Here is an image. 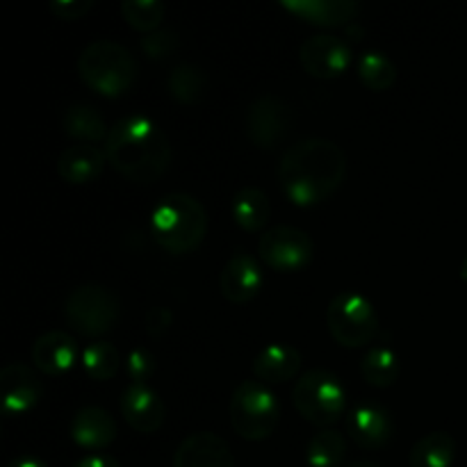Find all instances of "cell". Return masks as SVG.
<instances>
[{"label":"cell","instance_id":"6da1fadb","mask_svg":"<svg viewBox=\"0 0 467 467\" xmlns=\"http://www.w3.org/2000/svg\"><path fill=\"white\" fill-rule=\"evenodd\" d=\"M347 176V155L336 141L308 137L283 153L278 182L287 199L310 208L336 194Z\"/></svg>","mask_w":467,"mask_h":467},{"label":"cell","instance_id":"7a4b0ae2","mask_svg":"<svg viewBox=\"0 0 467 467\" xmlns=\"http://www.w3.org/2000/svg\"><path fill=\"white\" fill-rule=\"evenodd\" d=\"M105 155L123 178L150 185L167 173L171 164V144L155 119L135 112L112 123L105 140Z\"/></svg>","mask_w":467,"mask_h":467},{"label":"cell","instance_id":"3957f363","mask_svg":"<svg viewBox=\"0 0 467 467\" xmlns=\"http://www.w3.org/2000/svg\"><path fill=\"white\" fill-rule=\"evenodd\" d=\"M208 233V213L203 203L185 192L162 196L150 210V235L173 255L199 249Z\"/></svg>","mask_w":467,"mask_h":467},{"label":"cell","instance_id":"277c9868","mask_svg":"<svg viewBox=\"0 0 467 467\" xmlns=\"http://www.w3.org/2000/svg\"><path fill=\"white\" fill-rule=\"evenodd\" d=\"M137 62L130 50L112 39H96L82 48L78 57V73L99 94L121 96L137 78Z\"/></svg>","mask_w":467,"mask_h":467},{"label":"cell","instance_id":"5b68a950","mask_svg":"<svg viewBox=\"0 0 467 467\" xmlns=\"http://www.w3.org/2000/svg\"><path fill=\"white\" fill-rule=\"evenodd\" d=\"M292 401L301 418L322 431V429H333V424L345 418L349 397L336 374L315 368L301 374L299 381L295 383Z\"/></svg>","mask_w":467,"mask_h":467},{"label":"cell","instance_id":"8992f818","mask_svg":"<svg viewBox=\"0 0 467 467\" xmlns=\"http://www.w3.org/2000/svg\"><path fill=\"white\" fill-rule=\"evenodd\" d=\"M231 424L235 433L244 441H267L281 420V401L263 381H242L233 390Z\"/></svg>","mask_w":467,"mask_h":467},{"label":"cell","instance_id":"52a82bcc","mask_svg":"<svg viewBox=\"0 0 467 467\" xmlns=\"http://www.w3.org/2000/svg\"><path fill=\"white\" fill-rule=\"evenodd\" d=\"M327 327L337 345L347 349H358V347H368L379 336L381 322L368 296L356 290H347L333 296L328 304Z\"/></svg>","mask_w":467,"mask_h":467},{"label":"cell","instance_id":"ba28073f","mask_svg":"<svg viewBox=\"0 0 467 467\" xmlns=\"http://www.w3.org/2000/svg\"><path fill=\"white\" fill-rule=\"evenodd\" d=\"M121 315V304L112 290L96 283L76 287L64 301V317L76 333L100 337L112 331Z\"/></svg>","mask_w":467,"mask_h":467},{"label":"cell","instance_id":"9c48e42d","mask_svg":"<svg viewBox=\"0 0 467 467\" xmlns=\"http://www.w3.org/2000/svg\"><path fill=\"white\" fill-rule=\"evenodd\" d=\"M313 237L296 226H274L260 237L258 255L276 272H299L313 260Z\"/></svg>","mask_w":467,"mask_h":467},{"label":"cell","instance_id":"30bf717a","mask_svg":"<svg viewBox=\"0 0 467 467\" xmlns=\"http://www.w3.org/2000/svg\"><path fill=\"white\" fill-rule=\"evenodd\" d=\"M292 109L281 96L263 94L249 105L244 119V128L249 140L260 149H272L292 126Z\"/></svg>","mask_w":467,"mask_h":467},{"label":"cell","instance_id":"8fae6325","mask_svg":"<svg viewBox=\"0 0 467 467\" xmlns=\"http://www.w3.org/2000/svg\"><path fill=\"white\" fill-rule=\"evenodd\" d=\"M351 44L337 35L317 32L308 36L299 48V62L308 76L319 80L340 78L351 64Z\"/></svg>","mask_w":467,"mask_h":467},{"label":"cell","instance_id":"7c38bea8","mask_svg":"<svg viewBox=\"0 0 467 467\" xmlns=\"http://www.w3.org/2000/svg\"><path fill=\"white\" fill-rule=\"evenodd\" d=\"M349 436L360 450L377 451L390 442L392 433H395V420H392L390 410L377 400H363L351 409L349 420Z\"/></svg>","mask_w":467,"mask_h":467},{"label":"cell","instance_id":"4fadbf2b","mask_svg":"<svg viewBox=\"0 0 467 467\" xmlns=\"http://www.w3.org/2000/svg\"><path fill=\"white\" fill-rule=\"evenodd\" d=\"M263 283V267L249 251H235L219 274V292L231 304H249L260 295Z\"/></svg>","mask_w":467,"mask_h":467},{"label":"cell","instance_id":"5bb4252c","mask_svg":"<svg viewBox=\"0 0 467 467\" xmlns=\"http://www.w3.org/2000/svg\"><path fill=\"white\" fill-rule=\"evenodd\" d=\"M121 413L128 427L140 433H155L164 424V401L149 383H130L121 395Z\"/></svg>","mask_w":467,"mask_h":467},{"label":"cell","instance_id":"9a60e30c","mask_svg":"<svg viewBox=\"0 0 467 467\" xmlns=\"http://www.w3.org/2000/svg\"><path fill=\"white\" fill-rule=\"evenodd\" d=\"M0 395L7 415H21L39 404L44 388L30 365L12 363L0 372Z\"/></svg>","mask_w":467,"mask_h":467},{"label":"cell","instance_id":"2e32d148","mask_svg":"<svg viewBox=\"0 0 467 467\" xmlns=\"http://www.w3.org/2000/svg\"><path fill=\"white\" fill-rule=\"evenodd\" d=\"M173 467H235V459L223 438L217 433L199 431L178 445Z\"/></svg>","mask_w":467,"mask_h":467},{"label":"cell","instance_id":"e0dca14e","mask_svg":"<svg viewBox=\"0 0 467 467\" xmlns=\"http://www.w3.org/2000/svg\"><path fill=\"white\" fill-rule=\"evenodd\" d=\"M32 365L41 374L59 377L68 372L78 360V345L71 333L67 331H48L36 337L32 345Z\"/></svg>","mask_w":467,"mask_h":467},{"label":"cell","instance_id":"ac0fdd59","mask_svg":"<svg viewBox=\"0 0 467 467\" xmlns=\"http://www.w3.org/2000/svg\"><path fill=\"white\" fill-rule=\"evenodd\" d=\"M281 7L319 27H347L360 9L356 0H281Z\"/></svg>","mask_w":467,"mask_h":467},{"label":"cell","instance_id":"d6986e66","mask_svg":"<svg viewBox=\"0 0 467 467\" xmlns=\"http://www.w3.org/2000/svg\"><path fill=\"white\" fill-rule=\"evenodd\" d=\"M71 438L82 450H105L117 438V422L100 406H82L71 420Z\"/></svg>","mask_w":467,"mask_h":467},{"label":"cell","instance_id":"ffe728a7","mask_svg":"<svg viewBox=\"0 0 467 467\" xmlns=\"http://www.w3.org/2000/svg\"><path fill=\"white\" fill-rule=\"evenodd\" d=\"M254 374L265 386H278L295 379L301 369V354L296 347L272 342L254 356Z\"/></svg>","mask_w":467,"mask_h":467},{"label":"cell","instance_id":"44dd1931","mask_svg":"<svg viewBox=\"0 0 467 467\" xmlns=\"http://www.w3.org/2000/svg\"><path fill=\"white\" fill-rule=\"evenodd\" d=\"M108 155L94 144H73L57 158V173L68 185H87L103 173Z\"/></svg>","mask_w":467,"mask_h":467},{"label":"cell","instance_id":"7402d4cb","mask_svg":"<svg viewBox=\"0 0 467 467\" xmlns=\"http://www.w3.org/2000/svg\"><path fill=\"white\" fill-rule=\"evenodd\" d=\"M233 219L246 233L263 231L272 219V203L260 187L246 185L233 196Z\"/></svg>","mask_w":467,"mask_h":467},{"label":"cell","instance_id":"603a6c76","mask_svg":"<svg viewBox=\"0 0 467 467\" xmlns=\"http://www.w3.org/2000/svg\"><path fill=\"white\" fill-rule=\"evenodd\" d=\"M62 128L71 140H78V144H96L100 140H108L109 128L103 114L94 105L78 103L64 112Z\"/></svg>","mask_w":467,"mask_h":467},{"label":"cell","instance_id":"cb8c5ba5","mask_svg":"<svg viewBox=\"0 0 467 467\" xmlns=\"http://www.w3.org/2000/svg\"><path fill=\"white\" fill-rule=\"evenodd\" d=\"M456 461V441L447 431H431L420 438L409 454L410 467H451Z\"/></svg>","mask_w":467,"mask_h":467},{"label":"cell","instance_id":"d4e9b609","mask_svg":"<svg viewBox=\"0 0 467 467\" xmlns=\"http://www.w3.org/2000/svg\"><path fill=\"white\" fill-rule=\"evenodd\" d=\"M169 94L182 105H196L208 91V76L201 67L192 62H182L171 68L167 78Z\"/></svg>","mask_w":467,"mask_h":467},{"label":"cell","instance_id":"484cf974","mask_svg":"<svg viewBox=\"0 0 467 467\" xmlns=\"http://www.w3.org/2000/svg\"><path fill=\"white\" fill-rule=\"evenodd\" d=\"M360 372H363L365 381L374 388H388L397 381L401 372L400 356L395 349L381 345V347H369L365 351L363 360H360Z\"/></svg>","mask_w":467,"mask_h":467},{"label":"cell","instance_id":"4316f807","mask_svg":"<svg viewBox=\"0 0 467 467\" xmlns=\"http://www.w3.org/2000/svg\"><path fill=\"white\" fill-rule=\"evenodd\" d=\"M347 456V438L337 429H322L315 433L306 450L310 467H337Z\"/></svg>","mask_w":467,"mask_h":467},{"label":"cell","instance_id":"83f0119b","mask_svg":"<svg viewBox=\"0 0 467 467\" xmlns=\"http://www.w3.org/2000/svg\"><path fill=\"white\" fill-rule=\"evenodd\" d=\"M358 78L368 89L388 91L397 80V67L383 50H365L358 57Z\"/></svg>","mask_w":467,"mask_h":467},{"label":"cell","instance_id":"f1b7e54d","mask_svg":"<svg viewBox=\"0 0 467 467\" xmlns=\"http://www.w3.org/2000/svg\"><path fill=\"white\" fill-rule=\"evenodd\" d=\"M82 365H85L87 377H91L94 381H108L121 368V356H119V349L112 342L99 340L85 347V351H82Z\"/></svg>","mask_w":467,"mask_h":467},{"label":"cell","instance_id":"f546056e","mask_svg":"<svg viewBox=\"0 0 467 467\" xmlns=\"http://www.w3.org/2000/svg\"><path fill=\"white\" fill-rule=\"evenodd\" d=\"M121 14L135 30L149 35L160 30V23L167 16V7L160 0H123Z\"/></svg>","mask_w":467,"mask_h":467},{"label":"cell","instance_id":"4dcf8cb0","mask_svg":"<svg viewBox=\"0 0 467 467\" xmlns=\"http://www.w3.org/2000/svg\"><path fill=\"white\" fill-rule=\"evenodd\" d=\"M155 358L149 349L144 347H135V349L128 351L126 360H123V368H126L128 379L132 383H146L155 374Z\"/></svg>","mask_w":467,"mask_h":467},{"label":"cell","instance_id":"1f68e13d","mask_svg":"<svg viewBox=\"0 0 467 467\" xmlns=\"http://www.w3.org/2000/svg\"><path fill=\"white\" fill-rule=\"evenodd\" d=\"M140 46H141V50L146 53V57L162 59V57H169V55L178 48V36L173 30L160 27V30L149 32V35L141 36Z\"/></svg>","mask_w":467,"mask_h":467},{"label":"cell","instance_id":"d6a6232c","mask_svg":"<svg viewBox=\"0 0 467 467\" xmlns=\"http://www.w3.org/2000/svg\"><path fill=\"white\" fill-rule=\"evenodd\" d=\"M91 7H94L91 0H53V3H50V12H53L55 16L64 18V21L82 18Z\"/></svg>","mask_w":467,"mask_h":467},{"label":"cell","instance_id":"836d02e7","mask_svg":"<svg viewBox=\"0 0 467 467\" xmlns=\"http://www.w3.org/2000/svg\"><path fill=\"white\" fill-rule=\"evenodd\" d=\"M173 327V313L169 308H150L149 315H146V331L153 337H162L169 328Z\"/></svg>","mask_w":467,"mask_h":467},{"label":"cell","instance_id":"e575fe53","mask_svg":"<svg viewBox=\"0 0 467 467\" xmlns=\"http://www.w3.org/2000/svg\"><path fill=\"white\" fill-rule=\"evenodd\" d=\"M73 467H121L114 456L108 454H89V456H82Z\"/></svg>","mask_w":467,"mask_h":467},{"label":"cell","instance_id":"d590c367","mask_svg":"<svg viewBox=\"0 0 467 467\" xmlns=\"http://www.w3.org/2000/svg\"><path fill=\"white\" fill-rule=\"evenodd\" d=\"M7 467H46V463L41 459H36V456L23 454V456H16V459L9 461Z\"/></svg>","mask_w":467,"mask_h":467},{"label":"cell","instance_id":"8d00e7d4","mask_svg":"<svg viewBox=\"0 0 467 467\" xmlns=\"http://www.w3.org/2000/svg\"><path fill=\"white\" fill-rule=\"evenodd\" d=\"M363 27H358V26H354V23H349V26H347V35H349V39H360V35H363Z\"/></svg>","mask_w":467,"mask_h":467},{"label":"cell","instance_id":"74e56055","mask_svg":"<svg viewBox=\"0 0 467 467\" xmlns=\"http://www.w3.org/2000/svg\"><path fill=\"white\" fill-rule=\"evenodd\" d=\"M347 467H379V465L372 463V461H356V463H351Z\"/></svg>","mask_w":467,"mask_h":467},{"label":"cell","instance_id":"f35d334b","mask_svg":"<svg viewBox=\"0 0 467 467\" xmlns=\"http://www.w3.org/2000/svg\"><path fill=\"white\" fill-rule=\"evenodd\" d=\"M461 278L467 283V255H465L463 263H461Z\"/></svg>","mask_w":467,"mask_h":467}]
</instances>
